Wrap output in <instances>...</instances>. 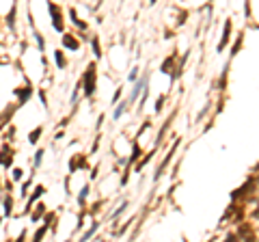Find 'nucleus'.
I'll return each mask as SVG.
<instances>
[{"instance_id": "obj_1", "label": "nucleus", "mask_w": 259, "mask_h": 242, "mask_svg": "<svg viewBox=\"0 0 259 242\" xmlns=\"http://www.w3.org/2000/svg\"><path fill=\"white\" fill-rule=\"evenodd\" d=\"M93 89H95V65H89L84 74V93L93 95Z\"/></svg>"}, {"instance_id": "obj_2", "label": "nucleus", "mask_w": 259, "mask_h": 242, "mask_svg": "<svg viewBox=\"0 0 259 242\" xmlns=\"http://www.w3.org/2000/svg\"><path fill=\"white\" fill-rule=\"evenodd\" d=\"M50 11H52V24H54V28H56V30H63V20H61L59 7L50 3Z\"/></svg>"}, {"instance_id": "obj_3", "label": "nucleus", "mask_w": 259, "mask_h": 242, "mask_svg": "<svg viewBox=\"0 0 259 242\" xmlns=\"http://www.w3.org/2000/svg\"><path fill=\"white\" fill-rule=\"evenodd\" d=\"M145 85H147V78H141L139 83L134 85V91H132V95H130V100H127V102H134L136 98H139V93H141L143 89H145Z\"/></svg>"}, {"instance_id": "obj_4", "label": "nucleus", "mask_w": 259, "mask_h": 242, "mask_svg": "<svg viewBox=\"0 0 259 242\" xmlns=\"http://www.w3.org/2000/svg\"><path fill=\"white\" fill-rule=\"evenodd\" d=\"M229 30H231V24L227 22V24H225V35H223V42H221V50H223V48L227 46V42H229Z\"/></svg>"}, {"instance_id": "obj_5", "label": "nucleus", "mask_w": 259, "mask_h": 242, "mask_svg": "<svg viewBox=\"0 0 259 242\" xmlns=\"http://www.w3.org/2000/svg\"><path fill=\"white\" fill-rule=\"evenodd\" d=\"M11 160H13V156H11V151H3V156H0V163L3 165H11Z\"/></svg>"}, {"instance_id": "obj_6", "label": "nucleus", "mask_w": 259, "mask_h": 242, "mask_svg": "<svg viewBox=\"0 0 259 242\" xmlns=\"http://www.w3.org/2000/svg\"><path fill=\"white\" fill-rule=\"evenodd\" d=\"M63 42H65V46H67V48H74V50L78 48V44H76V42H74V39H71L69 35H65V39H63Z\"/></svg>"}, {"instance_id": "obj_7", "label": "nucleus", "mask_w": 259, "mask_h": 242, "mask_svg": "<svg viewBox=\"0 0 259 242\" xmlns=\"http://www.w3.org/2000/svg\"><path fill=\"white\" fill-rule=\"evenodd\" d=\"M125 106H127V104H121V106L115 110V115H112V119H119L121 115H123V110H125Z\"/></svg>"}, {"instance_id": "obj_8", "label": "nucleus", "mask_w": 259, "mask_h": 242, "mask_svg": "<svg viewBox=\"0 0 259 242\" xmlns=\"http://www.w3.org/2000/svg\"><path fill=\"white\" fill-rule=\"evenodd\" d=\"M95 231H97V223H95V225H93V227H91V229H89V231L84 233V240H89V238H91V236H93V233H95Z\"/></svg>"}, {"instance_id": "obj_9", "label": "nucleus", "mask_w": 259, "mask_h": 242, "mask_svg": "<svg viewBox=\"0 0 259 242\" xmlns=\"http://www.w3.org/2000/svg\"><path fill=\"white\" fill-rule=\"evenodd\" d=\"M56 63H59V67L65 65V59H63V54H61V52H56Z\"/></svg>"}, {"instance_id": "obj_10", "label": "nucleus", "mask_w": 259, "mask_h": 242, "mask_svg": "<svg viewBox=\"0 0 259 242\" xmlns=\"http://www.w3.org/2000/svg\"><path fill=\"white\" fill-rule=\"evenodd\" d=\"M41 156H44V151H37V156H35V165L39 167V163H41Z\"/></svg>"}, {"instance_id": "obj_11", "label": "nucleus", "mask_w": 259, "mask_h": 242, "mask_svg": "<svg viewBox=\"0 0 259 242\" xmlns=\"http://www.w3.org/2000/svg\"><path fill=\"white\" fill-rule=\"evenodd\" d=\"M37 139H39V130H35V132H32V134H30V141H32V143H35Z\"/></svg>"}, {"instance_id": "obj_12", "label": "nucleus", "mask_w": 259, "mask_h": 242, "mask_svg": "<svg viewBox=\"0 0 259 242\" xmlns=\"http://www.w3.org/2000/svg\"><path fill=\"white\" fill-rule=\"evenodd\" d=\"M255 216H257V219H259V210H257V212H255Z\"/></svg>"}]
</instances>
